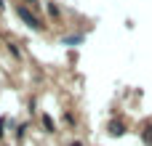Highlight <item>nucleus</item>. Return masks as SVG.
<instances>
[{
    "label": "nucleus",
    "instance_id": "1",
    "mask_svg": "<svg viewBox=\"0 0 152 146\" xmlns=\"http://www.w3.org/2000/svg\"><path fill=\"white\" fill-rule=\"evenodd\" d=\"M19 16H21V19H24V21H27L32 29H37V27H40V21H37V19H35V16H32L27 8H21V5H19Z\"/></svg>",
    "mask_w": 152,
    "mask_h": 146
},
{
    "label": "nucleus",
    "instance_id": "2",
    "mask_svg": "<svg viewBox=\"0 0 152 146\" xmlns=\"http://www.w3.org/2000/svg\"><path fill=\"white\" fill-rule=\"evenodd\" d=\"M72 146H80V144H72Z\"/></svg>",
    "mask_w": 152,
    "mask_h": 146
}]
</instances>
